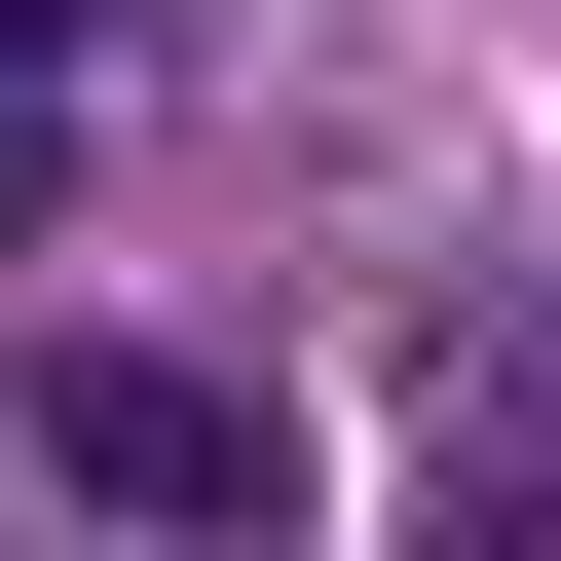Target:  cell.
<instances>
[{"label": "cell", "mask_w": 561, "mask_h": 561, "mask_svg": "<svg viewBox=\"0 0 561 561\" xmlns=\"http://www.w3.org/2000/svg\"><path fill=\"white\" fill-rule=\"evenodd\" d=\"M38 486L150 524V561H300V412H262L225 337H76V375H38Z\"/></svg>", "instance_id": "6da1fadb"}, {"label": "cell", "mask_w": 561, "mask_h": 561, "mask_svg": "<svg viewBox=\"0 0 561 561\" xmlns=\"http://www.w3.org/2000/svg\"><path fill=\"white\" fill-rule=\"evenodd\" d=\"M76 38H113V0H0V76H76Z\"/></svg>", "instance_id": "277c9868"}, {"label": "cell", "mask_w": 561, "mask_h": 561, "mask_svg": "<svg viewBox=\"0 0 561 561\" xmlns=\"http://www.w3.org/2000/svg\"><path fill=\"white\" fill-rule=\"evenodd\" d=\"M38 225H76V113H38V76H0V262H38Z\"/></svg>", "instance_id": "3957f363"}, {"label": "cell", "mask_w": 561, "mask_h": 561, "mask_svg": "<svg viewBox=\"0 0 561 561\" xmlns=\"http://www.w3.org/2000/svg\"><path fill=\"white\" fill-rule=\"evenodd\" d=\"M412 561H561V375H524V337L449 375V449H412Z\"/></svg>", "instance_id": "7a4b0ae2"}]
</instances>
